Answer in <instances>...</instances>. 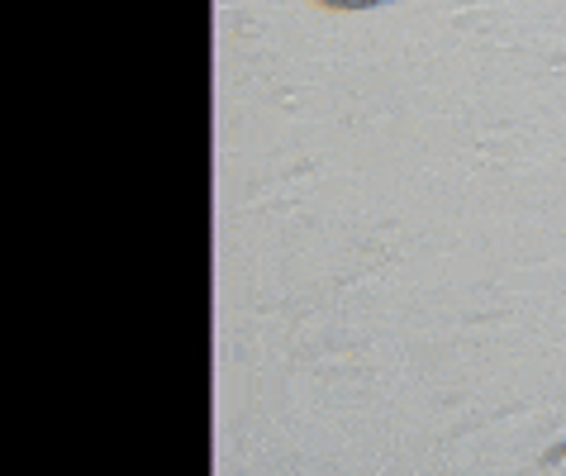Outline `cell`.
Returning a JSON list of instances; mask_svg holds the SVG:
<instances>
[{
	"label": "cell",
	"instance_id": "1",
	"mask_svg": "<svg viewBox=\"0 0 566 476\" xmlns=\"http://www.w3.org/2000/svg\"><path fill=\"white\" fill-rule=\"evenodd\" d=\"M319 6H338V10H367V6H386V0H319Z\"/></svg>",
	"mask_w": 566,
	"mask_h": 476
}]
</instances>
